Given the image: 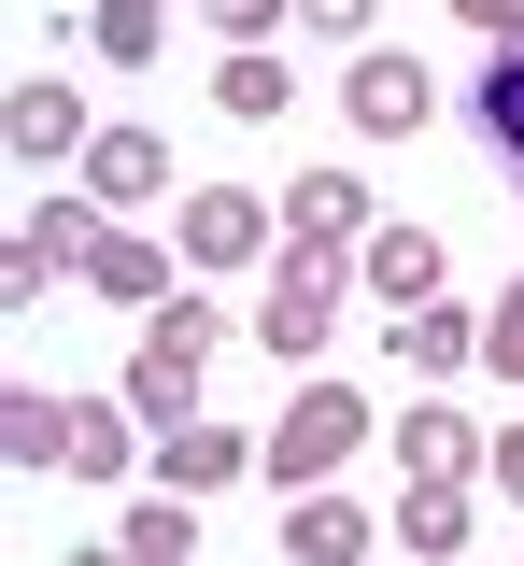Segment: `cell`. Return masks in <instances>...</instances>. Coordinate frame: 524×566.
<instances>
[{"label": "cell", "mask_w": 524, "mask_h": 566, "mask_svg": "<svg viewBox=\"0 0 524 566\" xmlns=\"http://www.w3.org/2000/svg\"><path fill=\"white\" fill-rule=\"evenodd\" d=\"M369 439V397H340V382H312L298 411L270 424V482L284 495H312V482H340V453Z\"/></svg>", "instance_id": "6da1fadb"}, {"label": "cell", "mask_w": 524, "mask_h": 566, "mask_svg": "<svg viewBox=\"0 0 524 566\" xmlns=\"http://www.w3.org/2000/svg\"><path fill=\"white\" fill-rule=\"evenodd\" d=\"M326 326H340V255H284V270H270V297H255V340L270 354H326Z\"/></svg>", "instance_id": "7a4b0ae2"}, {"label": "cell", "mask_w": 524, "mask_h": 566, "mask_svg": "<svg viewBox=\"0 0 524 566\" xmlns=\"http://www.w3.org/2000/svg\"><path fill=\"white\" fill-rule=\"evenodd\" d=\"M426 99H440V71H426V57H355V71H340V114H355L369 142L426 128Z\"/></svg>", "instance_id": "3957f363"}, {"label": "cell", "mask_w": 524, "mask_h": 566, "mask_svg": "<svg viewBox=\"0 0 524 566\" xmlns=\"http://www.w3.org/2000/svg\"><path fill=\"white\" fill-rule=\"evenodd\" d=\"M199 382H213V354H185V340H143L114 397L143 411V439H170V424H199Z\"/></svg>", "instance_id": "277c9868"}, {"label": "cell", "mask_w": 524, "mask_h": 566, "mask_svg": "<svg viewBox=\"0 0 524 566\" xmlns=\"http://www.w3.org/2000/svg\"><path fill=\"white\" fill-rule=\"evenodd\" d=\"M241 468H270V439H227L213 411H199V424H170V439H156V482H170V495H227Z\"/></svg>", "instance_id": "5b68a950"}, {"label": "cell", "mask_w": 524, "mask_h": 566, "mask_svg": "<svg viewBox=\"0 0 524 566\" xmlns=\"http://www.w3.org/2000/svg\"><path fill=\"white\" fill-rule=\"evenodd\" d=\"M397 453H411V482H453V495H468V468H482L496 439L453 411V397H426V411H397Z\"/></svg>", "instance_id": "8992f818"}, {"label": "cell", "mask_w": 524, "mask_h": 566, "mask_svg": "<svg viewBox=\"0 0 524 566\" xmlns=\"http://www.w3.org/2000/svg\"><path fill=\"white\" fill-rule=\"evenodd\" d=\"M0 142H14V156H85V99L57 71H29V85L0 99Z\"/></svg>", "instance_id": "52a82bcc"}, {"label": "cell", "mask_w": 524, "mask_h": 566, "mask_svg": "<svg viewBox=\"0 0 524 566\" xmlns=\"http://www.w3.org/2000/svg\"><path fill=\"white\" fill-rule=\"evenodd\" d=\"M355 227H369V185H355V170H298V185H284V241H312V255H340Z\"/></svg>", "instance_id": "ba28073f"}, {"label": "cell", "mask_w": 524, "mask_h": 566, "mask_svg": "<svg viewBox=\"0 0 524 566\" xmlns=\"http://www.w3.org/2000/svg\"><path fill=\"white\" fill-rule=\"evenodd\" d=\"M255 241H270V199H241V185H199V199H185V255H199V270H241Z\"/></svg>", "instance_id": "9c48e42d"}, {"label": "cell", "mask_w": 524, "mask_h": 566, "mask_svg": "<svg viewBox=\"0 0 524 566\" xmlns=\"http://www.w3.org/2000/svg\"><path fill=\"white\" fill-rule=\"evenodd\" d=\"M468 128H482V156L524 185V43H496V57H482V85H468Z\"/></svg>", "instance_id": "30bf717a"}, {"label": "cell", "mask_w": 524, "mask_h": 566, "mask_svg": "<svg viewBox=\"0 0 524 566\" xmlns=\"http://www.w3.org/2000/svg\"><path fill=\"white\" fill-rule=\"evenodd\" d=\"M369 297L382 312H426L440 297V227H369Z\"/></svg>", "instance_id": "8fae6325"}, {"label": "cell", "mask_w": 524, "mask_h": 566, "mask_svg": "<svg viewBox=\"0 0 524 566\" xmlns=\"http://www.w3.org/2000/svg\"><path fill=\"white\" fill-rule=\"evenodd\" d=\"M284 566H369V510H340V495L312 482L298 510H284Z\"/></svg>", "instance_id": "7c38bea8"}, {"label": "cell", "mask_w": 524, "mask_h": 566, "mask_svg": "<svg viewBox=\"0 0 524 566\" xmlns=\"http://www.w3.org/2000/svg\"><path fill=\"white\" fill-rule=\"evenodd\" d=\"M0 453H14V468H72V397L14 382V397H0Z\"/></svg>", "instance_id": "4fadbf2b"}, {"label": "cell", "mask_w": 524, "mask_h": 566, "mask_svg": "<svg viewBox=\"0 0 524 566\" xmlns=\"http://www.w3.org/2000/svg\"><path fill=\"white\" fill-rule=\"evenodd\" d=\"M85 185H99V199H156V185H170V142L156 128H99L85 142Z\"/></svg>", "instance_id": "5bb4252c"}, {"label": "cell", "mask_w": 524, "mask_h": 566, "mask_svg": "<svg viewBox=\"0 0 524 566\" xmlns=\"http://www.w3.org/2000/svg\"><path fill=\"white\" fill-rule=\"evenodd\" d=\"M468 354H482V326H468L453 297H426V312H397V368H426V382H453Z\"/></svg>", "instance_id": "9a60e30c"}, {"label": "cell", "mask_w": 524, "mask_h": 566, "mask_svg": "<svg viewBox=\"0 0 524 566\" xmlns=\"http://www.w3.org/2000/svg\"><path fill=\"white\" fill-rule=\"evenodd\" d=\"M114 553H128V566H185V553H199V510H185V495H156V510L114 524Z\"/></svg>", "instance_id": "2e32d148"}, {"label": "cell", "mask_w": 524, "mask_h": 566, "mask_svg": "<svg viewBox=\"0 0 524 566\" xmlns=\"http://www.w3.org/2000/svg\"><path fill=\"white\" fill-rule=\"evenodd\" d=\"M85 283H99V297H128V312H170V255H143V241H99Z\"/></svg>", "instance_id": "e0dca14e"}, {"label": "cell", "mask_w": 524, "mask_h": 566, "mask_svg": "<svg viewBox=\"0 0 524 566\" xmlns=\"http://www.w3.org/2000/svg\"><path fill=\"white\" fill-rule=\"evenodd\" d=\"M128 453H143V411H99V397H72V468H85V482H114Z\"/></svg>", "instance_id": "ac0fdd59"}, {"label": "cell", "mask_w": 524, "mask_h": 566, "mask_svg": "<svg viewBox=\"0 0 524 566\" xmlns=\"http://www.w3.org/2000/svg\"><path fill=\"white\" fill-rule=\"evenodd\" d=\"M213 99H227V114H255V128H270V114L298 99V71H284V57H213Z\"/></svg>", "instance_id": "d6986e66"}, {"label": "cell", "mask_w": 524, "mask_h": 566, "mask_svg": "<svg viewBox=\"0 0 524 566\" xmlns=\"http://www.w3.org/2000/svg\"><path fill=\"white\" fill-rule=\"evenodd\" d=\"M397 538H411V553H468V495H453V482H411V495H397Z\"/></svg>", "instance_id": "ffe728a7"}, {"label": "cell", "mask_w": 524, "mask_h": 566, "mask_svg": "<svg viewBox=\"0 0 524 566\" xmlns=\"http://www.w3.org/2000/svg\"><path fill=\"white\" fill-rule=\"evenodd\" d=\"M29 241H43L57 270H85V255H99L114 227H99V199H57V212H29Z\"/></svg>", "instance_id": "44dd1931"}, {"label": "cell", "mask_w": 524, "mask_h": 566, "mask_svg": "<svg viewBox=\"0 0 524 566\" xmlns=\"http://www.w3.org/2000/svg\"><path fill=\"white\" fill-rule=\"evenodd\" d=\"M85 43H99V57H156V0H99Z\"/></svg>", "instance_id": "7402d4cb"}, {"label": "cell", "mask_w": 524, "mask_h": 566, "mask_svg": "<svg viewBox=\"0 0 524 566\" xmlns=\"http://www.w3.org/2000/svg\"><path fill=\"white\" fill-rule=\"evenodd\" d=\"M482 368H496V382H524V283L496 297V326H482Z\"/></svg>", "instance_id": "603a6c76"}, {"label": "cell", "mask_w": 524, "mask_h": 566, "mask_svg": "<svg viewBox=\"0 0 524 566\" xmlns=\"http://www.w3.org/2000/svg\"><path fill=\"white\" fill-rule=\"evenodd\" d=\"M43 283H57V255H43V241H29V227H14V255H0V297H14V312H29V297H43Z\"/></svg>", "instance_id": "cb8c5ba5"}, {"label": "cell", "mask_w": 524, "mask_h": 566, "mask_svg": "<svg viewBox=\"0 0 524 566\" xmlns=\"http://www.w3.org/2000/svg\"><path fill=\"white\" fill-rule=\"evenodd\" d=\"M453 14H468L482 43H524V0H453Z\"/></svg>", "instance_id": "d4e9b609"}, {"label": "cell", "mask_w": 524, "mask_h": 566, "mask_svg": "<svg viewBox=\"0 0 524 566\" xmlns=\"http://www.w3.org/2000/svg\"><path fill=\"white\" fill-rule=\"evenodd\" d=\"M298 29H340V43H355V29H369V0H298Z\"/></svg>", "instance_id": "484cf974"}, {"label": "cell", "mask_w": 524, "mask_h": 566, "mask_svg": "<svg viewBox=\"0 0 524 566\" xmlns=\"http://www.w3.org/2000/svg\"><path fill=\"white\" fill-rule=\"evenodd\" d=\"M199 14H213V29H241V43H255V29H270L284 0H199Z\"/></svg>", "instance_id": "4316f807"}, {"label": "cell", "mask_w": 524, "mask_h": 566, "mask_svg": "<svg viewBox=\"0 0 524 566\" xmlns=\"http://www.w3.org/2000/svg\"><path fill=\"white\" fill-rule=\"evenodd\" d=\"M482 468H496V482L524 495V424H496V453H482Z\"/></svg>", "instance_id": "83f0119b"}]
</instances>
